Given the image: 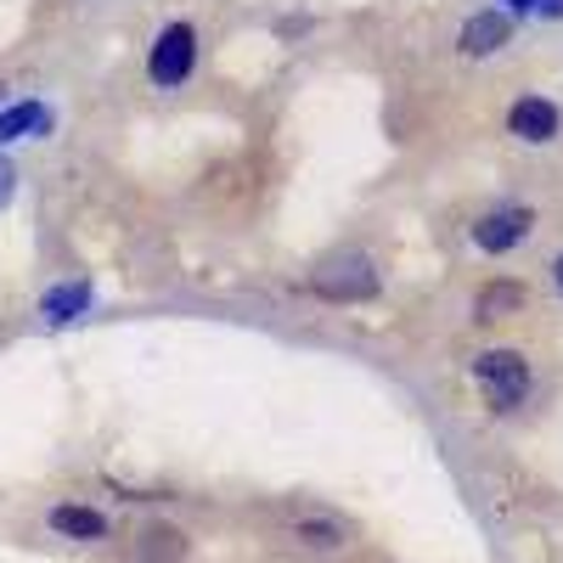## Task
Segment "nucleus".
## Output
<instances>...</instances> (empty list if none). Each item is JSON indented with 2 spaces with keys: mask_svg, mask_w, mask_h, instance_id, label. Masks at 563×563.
Returning <instances> with one entry per match:
<instances>
[{
  "mask_svg": "<svg viewBox=\"0 0 563 563\" xmlns=\"http://www.w3.org/2000/svg\"><path fill=\"white\" fill-rule=\"evenodd\" d=\"M552 276H558V294H563V254H558V265H552Z\"/></svg>",
  "mask_w": 563,
  "mask_h": 563,
  "instance_id": "2eb2a0df",
  "label": "nucleus"
},
{
  "mask_svg": "<svg viewBox=\"0 0 563 563\" xmlns=\"http://www.w3.org/2000/svg\"><path fill=\"white\" fill-rule=\"evenodd\" d=\"M507 124H512V135H519V141H552L563 130V113L547 97H525V102H512Z\"/></svg>",
  "mask_w": 563,
  "mask_h": 563,
  "instance_id": "423d86ee",
  "label": "nucleus"
},
{
  "mask_svg": "<svg viewBox=\"0 0 563 563\" xmlns=\"http://www.w3.org/2000/svg\"><path fill=\"white\" fill-rule=\"evenodd\" d=\"M52 530H57V536H74V541H102V536H108V519H102L97 507L63 501V507H52Z\"/></svg>",
  "mask_w": 563,
  "mask_h": 563,
  "instance_id": "6e6552de",
  "label": "nucleus"
},
{
  "mask_svg": "<svg viewBox=\"0 0 563 563\" xmlns=\"http://www.w3.org/2000/svg\"><path fill=\"white\" fill-rule=\"evenodd\" d=\"M519 305H525L519 282H490V288H479V299H474V321H501V316H512Z\"/></svg>",
  "mask_w": 563,
  "mask_h": 563,
  "instance_id": "1a4fd4ad",
  "label": "nucleus"
},
{
  "mask_svg": "<svg viewBox=\"0 0 563 563\" xmlns=\"http://www.w3.org/2000/svg\"><path fill=\"white\" fill-rule=\"evenodd\" d=\"M530 209H519V203H507V209H490V214H479V225H474V243L485 249V254H507L512 243H525V231H530Z\"/></svg>",
  "mask_w": 563,
  "mask_h": 563,
  "instance_id": "39448f33",
  "label": "nucleus"
},
{
  "mask_svg": "<svg viewBox=\"0 0 563 563\" xmlns=\"http://www.w3.org/2000/svg\"><path fill=\"white\" fill-rule=\"evenodd\" d=\"M40 124H45V108H40V102L7 108V113H0V147H7V141H18L23 130H40Z\"/></svg>",
  "mask_w": 563,
  "mask_h": 563,
  "instance_id": "9b49d317",
  "label": "nucleus"
},
{
  "mask_svg": "<svg viewBox=\"0 0 563 563\" xmlns=\"http://www.w3.org/2000/svg\"><path fill=\"white\" fill-rule=\"evenodd\" d=\"M310 288L321 299H339V305H361L378 294V265H372L361 249H333L327 260H316L310 271Z\"/></svg>",
  "mask_w": 563,
  "mask_h": 563,
  "instance_id": "f257e3e1",
  "label": "nucleus"
},
{
  "mask_svg": "<svg viewBox=\"0 0 563 563\" xmlns=\"http://www.w3.org/2000/svg\"><path fill=\"white\" fill-rule=\"evenodd\" d=\"M0 97H7V85H0Z\"/></svg>",
  "mask_w": 563,
  "mask_h": 563,
  "instance_id": "dca6fc26",
  "label": "nucleus"
},
{
  "mask_svg": "<svg viewBox=\"0 0 563 563\" xmlns=\"http://www.w3.org/2000/svg\"><path fill=\"white\" fill-rule=\"evenodd\" d=\"M192 68H198V29L192 23H169L158 34V45H153V63H147L153 85H186Z\"/></svg>",
  "mask_w": 563,
  "mask_h": 563,
  "instance_id": "7ed1b4c3",
  "label": "nucleus"
},
{
  "mask_svg": "<svg viewBox=\"0 0 563 563\" xmlns=\"http://www.w3.org/2000/svg\"><path fill=\"white\" fill-rule=\"evenodd\" d=\"M12 192H18V169H12L7 158H0V209L12 203Z\"/></svg>",
  "mask_w": 563,
  "mask_h": 563,
  "instance_id": "ddd939ff",
  "label": "nucleus"
},
{
  "mask_svg": "<svg viewBox=\"0 0 563 563\" xmlns=\"http://www.w3.org/2000/svg\"><path fill=\"white\" fill-rule=\"evenodd\" d=\"M294 541L310 547V552H344L355 541V530H350V519H339V512L305 507V512H294Z\"/></svg>",
  "mask_w": 563,
  "mask_h": 563,
  "instance_id": "20e7f679",
  "label": "nucleus"
},
{
  "mask_svg": "<svg viewBox=\"0 0 563 563\" xmlns=\"http://www.w3.org/2000/svg\"><path fill=\"white\" fill-rule=\"evenodd\" d=\"M90 305V288H85V282H74V288H57L52 299H45V316H52V321H68L74 310H85Z\"/></svg>",
  "mask_w": 563,
  "mask_h": 563,
  "instance_id": "f8f14e48",
  "label": "nucleus"
},
{
  "mask_svg": "<svg viewBox=\"0 0 563 563\" xmlns=\"http://www.w3.org/2000/svg\"><path fill=\"white\" fill-rule=\"evenodd\" d=\"M507 40H512V18H501V12H474L462 23V52L467 57H490Z\"/></svg>",
  "mask_w": 563,
  "mask_h": 563,
  "instance_id": "0eeeda50",
  "label": "nucleus"
},
{
  "mask_svg": "<svg viewBox=\"0 0 563 563\" xmlns=\"http://www.w3.org/2000/svg\"><path fill=\"white\" fill-rule=\"evenodd\" d=\"M135 552H141V563H180L186 558V536L158 525V530H147V541H141Z\"/></svg>",
  "mask_w": 563,
  "mask_h": 563,
  "instance_id": "9d476101",
  "label": "nucleus"
},
{
  "mask_svg": "<svg viewBox=\"0 0 563 563\" xmlns=\"http://www.w3.org/2000/svg\"><path fill=\"white\" fill-rule=\"evenodd\" d=\"M474 378H479V389H485V400L496 411H512V406L530 395V366H525L519 350H485L474 361Z\"/></svg>",
  "mask_w": 563,
  "mask_h": 563,
  "instance_id": "f03ea898",
  "label": "nucleus"
},
{
  "mask_svg": "<svg viewBox=\"0 0 563 563\" xmlns=\"http://www.w3.org/2000/svg\"><path fill=\"white\" fill-rule=\"evenodd\" d=\"M530 7H541V12H552V18H563V0H530Z\"/></svg>",
  "mask_w": 563,
  "mask_h": 563,
  "instance_id": "4468645a",
  "label": "nucleus"
}]
</instances>
